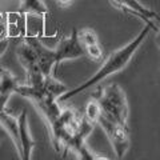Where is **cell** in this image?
<instances>
[{"mask_svg":"<svg viewBox=\"0 0 160 160\" xmlns=\"http://www.w3.org/2000/svg\"><path fill=\"white\" fill-rule=\"evenodd\" d=\"M7 13L0 12V39L6 38V35L8 32V22H7Z\"/></svg>","mask_w":160,"mask_h":160,"instance_id":"obj_15","label":"cell"},{"mask_svg":"<svg viewBox=\"0 0 160 160\" xmlns=\"http://www.w3.org/2000/svg\"><path fill=\"white\" fill-rule=\"evenodd\" d=\"M18 126H19V139H20V155L23 160H29L33 148L36 147V142L31 133L28 124V115L27 111L23 109L18 116Z\"/></svg>","mask_w":160,"mask_h":160,"instance_id":"obj_7","label":"cell"},{"mask_svg":"<svg viewBox=\"0 0 160 160\" xmlns=\"http://www.w3.org/2000/svg\"><path fill=\"white\" fill-rule=\"evenodd\" d=\"M83 48H84V51H86V55H88L92 60H100L103 58V49L99 46V43L89 44V46H86Z\"/></svg>","mask_w":160,"mask_h":160,"instance_id":"obj_14","label":"cell"},{"mask_svg":"<svg viewBox=\"0 0 160 160\" xmlns=\"http://www.w3.org/2000/svg\"><path fill=\"white\" fill-rule=\"evenodd\" d=\"M58 3H60V4H63V6H67V4L71 2V0H56Z\"/></svg>","mask_w":160,"mask_h":160,"instance_id":"obj_16","label":"cell"},{"mask_svg":"<svg viewBox=\"0 0 160 160\" xmlns=\"http://www.w3.org/2000/svg\"><path fill=\"white\" fill-rule=\"evenodd\" d=\"M100 127L103 128V131L106 132L107 138L111 143L113 148V152L116 155V158L122 159L124 155L127 153L129 148V129L128 126H122L113 120L106 118L103 113H100L98 122Z\"/></svg>","mask_w":160,"mask_h":160,"instance_id":"obj_3","label":"cell"},{"mask_svg":"<svg viewBox=\"0 0 160 160\" xmlns=\"http://www.w3.org/2000/svg\"><path fill=\"white\" fill-rule=\"evenodd\" d=\"M16 55H18L19 62L22 63V66L26 69V72L31 71V69H35V68H39L36 52H35L33 47L28 43V40L26 38H24L18 46Z\"/></svg>","mask_w":160,"mask_h":160,"instance_id":"obj_8","label":"cell"},{"mask_svg":"<svg viewBox=\"0 0 160 160\" xmlns=\"http://www.w3.org/2000/svg\"><path fill=\"white\" fill-rule=\"evenodd\" d=\"M78 36H79V40H80V43H82L83 47L89 46V44H96V43H99L98 35L95 33L92 29H89V28L80 29V31H78Z\"/></svg>","mask_w":160,"mask_h":160,"instance_id":"obj_13","label":"cell"},{"mask_svg":"<svg viewBox=\"0 0 160 160\" xmlns=\"http://www.w3.org/2000/svg\"><path fill=\"white\" fill-rule=\"evenodd\" d=\"M151 31H152V28L146 24L144 28L138 33L136 38H133L131 42L127 43L124 47L116 49L115 52H112L109 55V56L106 59V62L103 63V66L98 69V72L95 73L92 78H89L88 80H86L84 83L80 84V86L75 87L73 89H67V91L58 99V102H67V100H69L71 98L76 96L78 93L86 91V89L91 88L92 86H95V84L100 83L102 80L107 79L108 76H111V75L124 69L127 67V64L131 62L135 52L139 49V47L143 44V42L147 39V36Z\"/></svg>","mask_w":160,"mask_h":160,"instance_id":"obj_1","label":"cell"},{"mask_svg":"<svg viewBox=\"0 0 160 160\" xmlns=\"http://www.w3.org/2000/svg\"><path fill=\"white\" fill-rule=\"evenodd\" d=\"M2 135H3V126L0 124V139H2Z\"/></svg>","mask_w":160,"mask_h":160,"instance_id":"obj_18","label":"cell"},{"mask_svg":"<svg viewBox=\"0 0 160 160\" xmlns=\"http://www.w3.org/2000/svg\"><path fill=\"white\" fill-rule=\"evenodd\" d=\"M19 12L29 13V15H39V16H46L49 12L46 7L43 0H20Z\"/></svg>","mask_w":160,"mask_h":160,"instance_id":"obj_11","label":"cell"},{"mask_svg":"<svg viewBox=\"0 0 160 160\" xmlns=\"http://www.w3.org/2000/svg\"><path fill=\"white\" fill-rule=\"evenodd\" d=\"M112 2L116 7L122 8L127 13L138 16L140 20H143L144 24H147L152 29L158 31V28L160 26V16L155 11H152V9L143 6L139 0H112Z\"/></svg>","mask_w":160,"mask_h":160,"instance_id":"obj_4","label":"cell"},{"mask_svg":"<svg viewBox=\"0 0 160 160\" xmlns=\"http://www.w3.org/2000/svg\"><path fill=\"white\" fill-rule=\"evenodd\" d=\"M158 44H159V47H160V26L158 28Z\"/></svg>","mask_w":160,"mask_h":160,"instance_id":"obj_17","label":"cell"},{"mask_svg":"<svg viewBox=\"0 0 160 160\" xmlns=\"http://www.w3.org/2000/svg\"><path fill=\"white\" fill-rule=\"evenodd\" d=\"M92 98L98 100L102 113L106 118L113 120L122 126H128V103L126 93L118 84H111L102 91L92 93Z\"/></svg>","mask_w":160,"mask_h":160,"instance_id":"obj_2","label":"cell"},{"mask_svg":"<svg viewBox=\"0 0 160 160\" xmlns=\"http://www.w3.org/2000/svg\"><path fill=\"white\" fill-rule=\"evenodd\" d=\"M28 40V43L33 47L35 52H36L38 56V66L42 69V72L48 76V75H52L53 69L58 68L56 64V51L55 49L48 48L47 46L40 42L36 36H27L26 38Z\"/></svg>","mask_w":160,"mask_h":160,"instance_id":"obj_6","label":"cell"},{"mask_svg":"<svg viewBox=\"0 0 160 160\" xmlns=\"http://www.w3.org/2000/svg\"><path fill=\"white\" fill-rule=\"evenodd\" d=\"M56 64L59 66L60 63L66 62V60L78 59L86 55V51L82 46L78 36V29L73 28L72 33L69 38H64L60 40L59 46L56 47Z\"/></svg>","mask_w":160,"mask_h":160,"instance_id":"obj_5","label":"cell"},{"mask_svg":"<svg viewBox=\"0 0 160 160\" xmlns=\"http://www.w3.org/2000/svg\"><path fill=\"white\" fill-rule=\"evenodd\" d=\"M18 86V79L8 69L0 68V104L3 107L7 106L9 98L12 93H15V89Z\"/></svg>","mask_w":160,"mask_h":160,"instance_id":"obj_9","label":"cell"},{"mask_svg":"<svg viewBox=\"0 0 160 160\" xmlns=\"http://www.w3.org/2000/svg\"><path fill=\"white\" fill-rule=\"evenodd\" d=\"M100 113H102V109H100L98 100L92 98V100H89V103L87 104V107H86V113H84V116H86L89 122L96 124Z\"/></svg>","mask_w":160,"mask_h":160,"instance_id":"obj_12","label":"cell"},{"mask_svg":"<svg viewBox=\"0 0 160 160\" xmlns=\"http://www.w3.org/2000/svg\"><path fill=\"white\" fill-rule=\"evenodd\" d=\"M0 124L3 128L8 132L11 136L15 147L18 148V152L20 155V139H19V126H18V118H15L11 112H8L7 109L0 111Z\"/></svg>","mask_w":160,"mask_h":160,"instance_id":"obj_10","label":"cell"}]
</instances>
